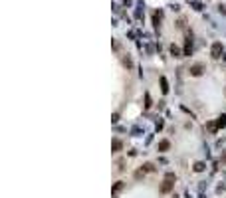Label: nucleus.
<instances>
[{"instance_id": "obj_3", "label": "nucleus", "mask_w": 226, "mask_h": 198, "mask_svg": "<svg viewBox=\"0 0 226 198\" xmlns=\"http://www.w3.org/2000/svg\"><path fill=\"white\" fill-rule=\"evenodd\" d=\"M190 73H193V76H200V73H202V66H198V63L193 66L190 67Z\"/></svg>"}, {"instance_id": "obj_6", "label": "nucleus", "mask_w": 226, "mask_h": 198, "mask_svg": "<svg viewBox=\"0 0 226 198\" xmlns=\"http://www.w3.org/2000/svg\"><path fill=\"white\" fill-rule=\"evenodd\" d=\"M204 169H206V165H204V162H196V165H194V170H196V172H202Z\"/></svg>"}, {"instance_id": "obj_7", "label": "nucleus", "mask_w": 226, "mask_h": 198, "mask_svg": "<svg viewBox=\"0 0 226 198\" xmlns=\"http://www.w3.org/2000/svg\"><path fill=\"white\" fill-rule=\"evenodd\" d=\"M216 127H226V117H224V115H222V117H218Z\"/></svg>"}, {"instance_id": "obj_10", "label": "nucleus", "mask_w": 226, "mask_h": 198, "mask_svg": "<svg viewBox=\"0 0 226 198\" xmlns=\"http://www.w3.org/2000/svg\"><path fill=\"white\" fill-rule=\"evenodd\" d=\"M171 54H173V56H179V54H180V52H179V48H174V46H173V48H171Z\"/></svg>"}, {"instance_id": "obj_1", "label": "nucleus", "mask_w": 226, "mask_h": 198, "mask_svg": "<svg viewBox=\"0 0 226 198\" xmlns=\"http://www.w3.org/2000/svg\"><path fill=\"white\" fill-rule=\"evenodd\" d=\"M210 54H212V57H220V56H222V44H220V42L212 44V50H210Z\"/></svg>"}, {"instance_id": "obj_5", "label": "nucleus", "mask_w": 226, "mask_h": 198, "mask_svg": "<svg viewBox=\"0 0 226 198\" xmlns=\"http://www.w3.org/2000/svg\"><path fill=\"white\" fill-rule=\"evenodd\" d=\"M169 147H171V143H169V141H161V143H159V151H167Z\"/></svg>"}, {"instance_id": "obj_8", "label": "nucleus", "mask_w": 226, "mask_h": 198, "mask_svg": "<svg viewBox=\"0 0 226 198\" xmlns=\"http://www.w3.org/2000/svg\"><path fill=\"white\" fill-rule=\"evenodd\" d=\"M161 85H163V87H161V89H163V93H167V91H169V85H167V79H165V77H161Z\"/></svg>"}, {"instance_id": "obj_9", "label": "nucleus", "mask_w": 226, "mask_h": 198, "mask_svg": "<svg viewBox=\"0 0 226 198\" xmlns=\"http://www.w3.org/2000/svg\"><path fill=\"white\" fill-rule=\"evenodd\" d=\"M121 188H123V182H115V186H113V194H117Z\"/></svg>"}, {"instance_id": "obj_4", "label": "nucleus", "mask_w": 226, "mask_h": 198, "mask_svg": "<svg viewBox=\"0 0 226 198\" xmlns=\"http://www.w3.org/2000/svg\"><path fill=\"white\" fill-rule=\"evenodd\" d=\"M119 151H121V141L115 139V141H113V153H119Z\"/></svg>"}, {"instance_id": "obj_2", "label": "nucleus", "mask_w": 226, "mask_h": 198, "mask_svg": "<svg viewBox=\"0 0 226 198\" xmlns=\"http://www.w3.org/2000/svg\"><path fill=\"white\" fill-rule=\"evenodd\" d=\"M171 188H173V180L165 178V182H163V186H161V192H171Z\"/></svg>"}]
</instances>
